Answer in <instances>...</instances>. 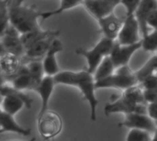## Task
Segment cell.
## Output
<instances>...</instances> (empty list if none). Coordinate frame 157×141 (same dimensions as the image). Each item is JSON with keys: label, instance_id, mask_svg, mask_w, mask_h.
I'll return each instance as SVG.
<instances>
[{"label": "cell", "instance_id": "obj_1", "mask_svg": "<svg viewBox=\"0 0 157 141\" xmlns=\"http://www.w3.org/2000/svg\"><path fill=\"white\" fill-rule=\"evenodd\" d=\"M56 84H63L68 86L76 87L83 94L84 99L90 106V118L91 121L97 120V107L98 100L96 96V79L94 74L87 70L81 71H60L54 76Z\"/></svg>", "mask_w": 157, "mask_h": 141}, {"label": "cell", "instance_id": "obj_2", "mask_svg": "<svg viewBox=\"0 0 157 141\" xmlns=\"http://www.w3.org/2000/svg\"><path fill=\"white\" fill-rule=\"evenodd\" d=\"M41 11L25 6L18 0H11L9 5V23L21 34L34 30L39 26L38 19Z\"/></svg>", "mask_w": 157, "mask_h": 141}, {"label": "cell", "instance_id": "obj_3", "mask_svg": "<svg viewBox=\"0 0 157 141\" xmlns=\"http://www.w3.org/2000/svg\"><path fill=\"white\" fill-rule=\"evenodd\" d=\"M115 43L116 40L103 36L92 49L87 50L82 47H78L75 50V53L78 55L85 57L87 65L86 70L94 74L104 57L107 55H110Z\"/></svg>", "mask_w": 157, "mask_h": 141}, {"label": "cell", "instance_id": "obj_4", "mask_svg": "<svg viewBox=\"0 0 157 141\" xmlns=\"http://www.w3.org/2000/svg\"><path fill=\"white\" fill-rule=\"evenodd\" d=\"M38 130L44 140H50L57 137L63 129V120L60 115L53 111H46L37 117Z\"/></svg>", "mask_w": 157, "mask_h": 141}, {"label": "cell", "instance_id": "obj_5", "mask_svg": "<svg viewBox=\"0 0 157 141\" xmlns=\"http://www.w3.org/2000/svg\"><path fill=\"white\" fill-rule=\"evenodd\" d=\"M1 37V52L12 53L19 57L26 55V48L21 41V33L13 26L9 25Z\"/></svg>", "mask_w": 157, "mask_h": 141}, {"label": "cell", "instance_id": "obj_6", "mask_svg": "<svg viewBox=\"0 0 157 141\" xmlns=\"http://www.w3.org/2000/svg\"><path fill=\"white\" fill-rule=\"evenodd\" d=\"M142 38L140 24L135 15L132 14L126 16L116 41L121 44H133L139 42Z\"/></svg>", "mask_w": 157, "mask_h": 141}, {"label": "cell", "instance_id": "obj_7", "mask_svg": "<svg viewBox=\"0 0 157 141\" xmlns=\"http://www.w3.org/2000/svg\"><path fill=\"white\" fill-rule=\"evenodd\" d=\"M140 84L135 72L131 75H124L115 72L111 76L96 81V88L98 89H118L125 91L132 86Z\"/></svg>", "mask_w": 157, "mask_h": 141}, {"label": "cell", "instance_id": "obj_8", "mask_svg": "<svg viewBox=\"0 0 157 141\" xmlns=\"http://www.w3.org/2000/svg\"><path fill=\"white\" fill-rule=\"evenodd\" d=\"M147 103L134 104L121 95L113 100L111 103L106 104L104 111L106 115H109L112 114L129 115L132 113L147 114Z\"/></svg>", "mask_w": 157, "mask_h": 141}, {"label": "cell", "instance_id": "obj_9", "mask_svg": "<svg viewBox=\"0 0 157 141\" xmlns=\"http://www.w3.org/2000/svg\"><path fill=\"white\" fill-rule=\"evenodd\" d=\"M119 127H127L130 129H143L154 135L157 129V123L147 114L132 113L125 115L124 120L119 124Z\"/></svg>", "mask_w": 157, "mask_h": 141}, {"label": "cell", "instance_id": "obj_10", "mask_svg": "<svg viewBox=\"0 0 157 141\" xmlns=\"http://www.w3.org/2000/svg\"><path fill=\"white\" fill-rule=\"evenodd\" d=\"M142 48V40L133 44H121L116 41L110 57L115 64L116 68L129 65L132 55Z\"/></svg>", "mask_w": 157, "mask_h": 141}, {"label": "cell", "instance_id": "obj_11", "mask_svg": "<svg viewBox=\"0 0 157 141\" xmlns=\"http://www.w3.org/2000/svg\"><path fill=\"white\" fill-rule=\"evenodd\" d=\"M121 0H84L83 6L98 20L114 12Z\"/></svg>", "mask_w": 157, "mask_h": 141}, {"label": "cell", "instance_id": "obj_12", "mask_svg": "<svg viewBox=\"0 0 157 141\" xmlns=\"http://www.w3.org/2000/svg\"><path fill=\"white\" fill-rule=\"evenodd\" d=\"M98 22L100 27V32L103 34V36L117 40L121 29L123 25L124 18L117 17L113 12L102 18L98 19Z\"/></svg>", "mask_w": 157, "mask_h": 141}, {"label": "cell", "instance_id": "obj_13", "mask_svg": "<svg viewBox=\"0 0 157 141\" xmlns=\"http://www.w3.org/2000/svg\"><path fill=\"white\" fill-rule=\"evenodd\" d=\"M63 44L61 41L57 40L56 38L53 40L49 51L45 54V56L42 59L43 67L45 75L48 76H55L60 72V67L57 63L56 54L63 51Z\"/></svg>", "mask_w": 157, "mask_h": 141}, {"label": "cell", "instance_id": "obj_14", "mask_svg": "<svg viewBox=\"0 0 157 141\" xmlns=\"http://www.w3.org/2000/svg\"><path fill=\"white\" fill-rule=\"evenodd\" d=\"M55 85H56V82L54 80V77L46 75L41 80V82L35 88L34 91L39 93L40 97V103H41L38 116H40L46 111L49 110L48 107H49L50 99L52 97Z\"/></svg>", "mask_w": 157, "mask_h": 141}, {"label": "cell", "instance_id": "obj_15", "mask_svg": "<svg viewBox=\"0 0 157 141\" xmlns=\"http://www.w3.org/2000/svg\"><path fill=\"white\" fill-rule=\"evenodd\" d=\"M6 78V82H9L11 86L19 91H26L32 89V79L30 77L27 65H21L16 73L11 76H3Z\"/></svg>", "mask_w": 157, "mask_h": 141}, {"label": "cell", "instance_id": "obj_16", "mask_svg": "<svg viewBox=\"0 0 157 141\" xmlns=\"http://www.w3.org/2000/svg\"><path fill=\"white\" fill-rule=\"evenodd\" d=\"M157 9V0H142L134 15L140 24L142 36H145L149 33V28L146 24L147 18L149 15Z\"/></svg>", "mask_w": 157, "mask_h": 141}, {"label": "cell", "instance_id": "obj_17", "mask_svg": "<svg viewBox=\"0 0 157 141\" xmlns=\"http://www.w3.org/2000/svg\"><path fill=\"white\" fill-rule=\"evenodd\" d=\"M0 126H1V129H0L1 134L5 132H12V133H17L28 137L31 133L30 128L22 127L20 125L17 123V121L14 118V115H9L2 110L0 112Z\"/></svg>", "mask_w": 157, "mask_h": 141}, {"label": "cell", "instance_id": "obj_18", "mask_svg": "<svg viewBox=\"0 0 157 141\" xmlns=\"http://www.w3.org/2000/svg\"><path fill=\"white\" fill-rule=\"evenodd\" d=\"M58 36V34H53L50 35L36 43H34L31 47H29L26 51V56L29 59L36 60V59H40L45 56L47 52L49 51L53 40Z\"/></svg>", "mask_w": 157, "mask_h": 141}, {"label": "cell", "instance_id": "obj_19", "mask_svg": "<svg viewBox=\"0 0 157 141\" xmlns=\"http://www.w3.org/2000/svg\"><path fill=\"white\" fill-rule=\"evenodd\" d=\"M22 64L20 63V57L8 52H1L0 54V67L1 75L11 76L17 71Z\"/></svg>", "mask_w": 157, "mask_h": 141}, {"label": "cell", "instance_id": "obj_20", "mask_svg": "<svg viewBox=\"0 0 157 141\" xmlns=\"http://www.w3.org/2000/svg\"><path fill=\"white\" fill-rule=\"evenodd\" d=\"M53 34H60L59 30H44L40 27H38L34 30H31L26 33L21 34V41L26 48V51L31 47L37 42Z\"/></svg>", "mask_w": 157, "mask_h": 141}, {"label": "cell", "instance_id": "obj_21", "mask_svg": "<svg viewBox=\"0 0 157 141\" xmlns=\"http://www.w3.org/2000/svg\"><path fill=\"white\" fill-rule=\"evenodd\" d=\"M1 97V110L9 115H15L25 106V103L14 94H6Z\"/></svg>", "mask_w": 157, "mask_h": 141}, {"label": "cell", "instance_id": "obj_22", "mask_svg": "<svg viewBox=\"0 0 157 141\" xmlns=\"http://www.w3.org/2000/svg\"><path fill=\"white\" fill-rule=\"evenodd\" d=\"M30 77L32 79V89L31 91H34L35 88L41 82L43 78L46 76L44 72L43 63L40 59L32 60L29 64H27Z\"/></svg>", "mask_w": 157, "mask_h": 141}, {"label": "cell", "instance_id": "obj_23", "mask_svg": "<svg viewBox=\"0 0 157 141\" xmlns=\"http://www.w3.org/2000/svg\"><path fill=\"white\" fill-rule=\"evenodd\" d=\"M115 71H116V66L114 62L112 61L110 55H107L104 57V59L101 61V63L96 69L94 73V78L96 81H98L111 76L112 74L115 73Z\"/></svg>", "mask_w": 157, "mask_h": 141}, {"label": "cell", "instance_id": "obj_24", "mask_svg": "<svg viewBox=\"0 0 157 141\" xmlns=\"http://www.w3.org/2000/svg\"><path fill=\"white\" fill-rule=\"evenodd\" d=\"M83 2H84V0H61L60 6L57 9L52 10V11H44V12L41 11L40 18L42 19V21H44V20L50 18L51 17L59 15L66 10H69V9L75 8L80 5H83Z\"/></svg>", "mask_w": 157, "mask_h": 141}, {"label": "cell", "instance_id": "obj_25", "mask_svg": "<svg viewBox=\"0 0 157 141\" xmlns=\"http://www.w3.org/2000/svg\"><path fill=\"white\" fill-rule=\"evenodd\" d=\"M122 96L134 104L146 103L144 99V89L143 86H140V84L123 91Z\"/></svg>", "mask_w": 157, "mask_h": 141}, {"label": "cell", "instance_id": "obj_26", "mask_svg": "<svg viewBox=\"0 0 157 141\" xmlns=\"http://www.w3.org/2000/svg\"><path fill=\"white\" fill-rule=\"evenodd\" d=\"M6 94H14V95L19 97L25 103V106L27 109H30L32 107L33 101L27 93H25L23 91L15 89L10 84H7V82L6 83L1 82V96L6 95Z\"/></svg>", "mask_w": 157, "mask_h": 141}, {"label": "cell", "instance_id": "obj_27", "mask_svg": "<svg viewBox=\"0 0 157 141\" xmlns=\"http://www.w3.org/2000/svg\"><path fill=\"white\" fill-rule=\"evenodd\" d=\"M157 72V53L153 55L138 71L135 72V75L138 79L139 83L141 84L147 77Z\"/></svg>", "mask_w": 157, "mask_h": 141}, {"label": "cell", "instance_id": "obj_28", "mask_svg": "<svg viewBox=\"0 0 157 141\" xmlns=\"http://www.w3.org/2000/svg\"><path fill=\"white\" fill-rule=\"evenodd\" d=\"M11 0L0 1V34L10 25L9 23V5Z\"/></svg>", "mask_w": 157, "mask_h": 141}, {"label": "cell", "instance_id": "obj_29", "mask_svg": "<svg viewBox=\"0 0 157 141\" xmlns=\"http://www.w3.org/2000/svg\"><path fill=\"white\" fill-rule=\"evenodd\" d=\"M142 48L145 52H157V30L142 38Z\"/></svg>", "mask_w": 157, "mask_h": 141}, {"label": "cell", "instance_id": "obj_30", "mask_svg": "<svg viewBox=\"0 0 157 141\" xmlns=\"http://www.w3.org/2000/svg\"><path fill=\"white\" fill-rule=\"evenodd\" d=\"M153 134L146 130L132 128L129 131L126 141H151Z\"/></svg>", "mask_w": 157, "mask_h": 141}, {"label": "cell", "instance_id": "obj_31", "mask_svg": "<svg viewBox=\"0 0 157 141\" xmlns=\"http://www.w3.org/2000/svg\"><path fill=\"white\" fill-rule=\"evenodd\" d=\"M141 2L142 0H121V4H122L123 6L125 7L126 16H128V15H132L135 13Z\"/></svg>", "mask_w": 157, "mask_h": 141}, {"label": "cell", "instance_id": "obj_32", "mask_svg": "<svg viewBox=\"0 0 157 141\" xmlns=\"http://www.w3.org/2000/svg\"><path fill=\"white\" fill-rule=\"evenodd\" d=\"M144 99L147 104L152 103H157V91L155 90L144 89Z\"/></svg>", "mask_w": 157, "mask_h": 141}, {"label": "cell", "instance_id": "obj_33", "mask_svg": "<svg viewBox=\"0 0 157 141\" xmlns=\"http://www.w3.org/2000/svg\"><path fill=\"white\" fill-rule=\"evenodd\" d=\"M146 24L148 28H152L153 30H157V9L154 10L149 15L146 20Z\"/></svg>", "mask_w": 157, "mask_h": 141}, {"label": "cell", "instance_id": "obj_34", "mask_svg": "<svg viewBox=\"0 0 157 141\" xmlns=\"http://www.w3.org/2000/svg\"><path fill=\"white\" fill-rule=\"evenodd\" d=\"M147 115L157 122V103H148L147 105Z\"/></svg>", "mask_w": 157, "mask_h": 141}, {"label": "cell", "instance_id": "obj_35", "mask_svg": "<svg viewBox=\"0 0 157 141\" xmlns=\"http://www.w3.org/2000/svg\"><path fill=\"white\" fill-rule=\"evenodd\" d=\"M154 137H153V139H152V140L151 141H157V129L156 131H155V133L153 135Z\"/></svg>", "mask_w": 157, "mask_h": 141}, {"label": "cell", "instance_id": "obj_36", "mask_svg": "<svg viewBox=\"0 0 157 141\" xmlns=\"http://www.w3.org/2000/svg\"><path fill=\"white\" fill-rule=\"evenodd\" d=\"M9 141H36V138H31L28 140H9Z\"/></svg>", "mask_w": 157, "mask_h": 141}, {"label": "cell", "instance_id": "obj_37", "mask_svg": "<svg viewBox=\"0 0 157 141\" xmlns=\"http://www.w3.org/2000/svg\"><path fill=\"white\" fill-rule=\"evenodd\" d=\"M18 1H19L20 3H24V2H25V1H27V0H18Z\"/></svg>", "mask_w": 157, "mask_h": 141}]
</instances>
